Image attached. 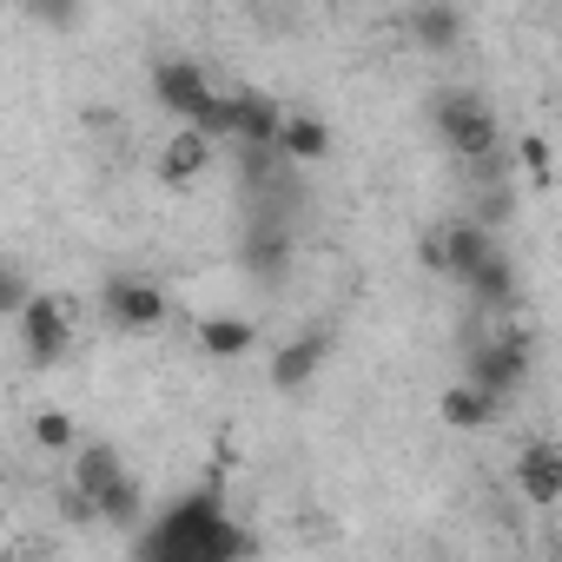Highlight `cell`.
I'll return each mask as SVG.
<instances>
[{"label":"cell","mask_w":562,"mask_h":562,"mask_svg":"<svg viewBox=\"0 0 562 562\" xmlns=\"http://www.w3.org/2000/svg\"><path fill=\"white\" fill-rule=\"evenodd\" d=\"M325 351H331L325 331H299L292 345H278V351H271V391H278V397H299V391L325 371Z\"/></svg>","instance_id":"cell-8"},{"label":"cell","mask_w":562,"mask_h":562,"mask_svg":"<svg viewBox=\"0 0 562 562\" xmlns=\"http://www.w3.org/2000/svg\"><path fill=\"white\" fill-rule=\"evenodd\" d=\"M516 159H522V172H536V179H549V139H516Z\"/></svg>","instance_id":"cell-18"},{"label":"cell","mask_w":562,"mask_h":562,"mask_svg":"<svg viewBox=\"0 0 562 562\" xmlns=\"http://www.w3.org/2000/svg\"><path fill=\"white\" fill-rule=\"evenodd\" d=\"M251 345H258V325H251V318H199V351H205V358L232 364V358H245Z\"/></svg>","instance_id":"cell-16"},{"label":"cell","mask_w":562,"mask_h":562,"mask_svg":"<svg viewBox=\"0 0 562 562\" xmlns=\"http://www.w3.org/2000/svg\"><path fill=\"white\" fill-rule=\"evenodd\" d=\"M74 483H80V490L93 496V509H100V503H106V496L126 483V463H120V450H113V443H80V450H74Z\"/></svg>","instance_id":"cell-12"},{"label":"cell","mask_w":562,"mask_h":562,"mask_svg":"<svg viewBox=\"0 0 562 562\" xmlns=\"http://www.w3.org/2000/svg\"><path fill=\"white\" fill-rule=\"evenodd\" d=\"M411 41H417L424 54H450V47L463 41V14L450 8V0H424V8L411 14Z\"/></svg>","instance_id":"cell-14"},{"label":"cell","mask_w":562,"mask_h":562,"mask_svg":"<svg viewBox=\"0 0 562 562\" xmlns=\"http://www.w3.org/2000/svg\"><path fill=\"white\" fill-rule=\"evenodd\" d=\"M27 299H34V292H27V278H21V271L8 265V285H0V305H8V312H21Z\"/></svg>","instance_id":"cell-20"},{"label":"cell","mask_w":562,"mask_h":562,"mask_svg":"<svg viewBox=\"0 0 562 562\" xmlns=\"http://www.w3.org/2000/svg\"><path fill=\"white\" fill-rule=\"evenodd\" d=\"M212 153H218V139L205 133V126H179L172 139H159V159H153V172H159V186H172V192H186L192 179H205L212 172Z\"/></svg>","instance_id":"cell-6"},{"label":"cell","mask_w":562,"mask_h":562,"mask_svg":"<svg viewBox=\"0 0 562 562\" xmlns=\"http://www.w3.org/2000/svg\"><path fill=\"white\" fill-rule=\"evenodd\" d=\"M503 404H509V397H496V391H483L476 378H463V384H450V391L437 397V417H443L450 430H490V424L503 417Z\"/></svg>","instance_id":"cell-9"},{"label":"cell","mask_w":562,"mask_h":562,"mask_svg":"<svg viewBox=\"0 0 562 562\" xmlns=\"http://www.w3.org/2000/svg\"><path fill=\"white\" fill-rule=\"evenodd\" d=\"M139 549H146V555H159V562H225V555H251V549H258V536L225 522L218 490H199V496L172 503V509L159 516V529H153V536H139Z\"/></svg>","instance_id":"cell-1"},{"label":"cell","mask_w":562,"mask_h":562,"mask_svg":"<svg viewBox=\"0 0 562 562\" xmlns=\"http://www.w3.org/2000/svg\"><path fill=\"white\" fill-rule=\"evenodd\" d=\"M529 358H536L529 331H503V338H490V345L470 351V378H476L483 391H496V397H516L522 378H529Z\"/></svg>","instance_id":"cell-5"},{"label":"cell","mask_w":562,"mask_h":562,"mask_svg":"<svg viewBox=\"0 0 562 562\" xmlns=\"http://www.w3.org/2000/svg\"><path fill=\"white\" fill-rule=\"evenodd\" d=\"M490 251H496V238H490L483 218H457V225H443V278H457V285H470L476 265H483Z\"/></svg>","instance_id":"cell-10"},{"label":"cell","mask_w":562,"mask_h":562,"mask_svg":"<svg viewBox=\"0 0 562 562\" xmlns=\"http://www.w3.org/2000/svg\"><path fill=\"white\" fill-rule=\"evenodd\" d=\"M205 93H212V80H205L192 60H159V67H153V100L172 106L179 120H192V113L205 106Z\"/></svg>","instance_id":"cell-11"},{"label":"cell","mask_w":562,"mask_h":562,"mask_svg":"<svg viewBox=\"0 0 562 562\" xmlns=\"http://www.w3.org/2000/svg\"><path fill=\"white\" fill-rule=\"evenodd\" d=\"M34 443H41L47 457H60V450H80V437H74V417H67V411H41V417H34Z\"/></svg>","instance_id":"cell-17"},{"label":"cell","mask_w":562,"mask_h":562,"mask_svg":"<svg viewBox=\"0 0 562 562\" xmlns=\"http://www.w3.org/2000/svg\"><path fill=\"white\" fill-rule=\"evenodd\" d=\"M516 490H522L536 509H555V503H562V443L529 437V443L516 450Z\"/></svg>","instance_id":"cell-7"},{"label":"cell","mask_w":562,"mask_h":562,"mask_svg":"<svg viewBox=\"0 0 562 562\" xmlns=\"http://www.w3.org/2000/svg\"><path fill=\"white\" fill-rule=\"evenodd\" d=\"M463 292H470L483 312H509V305H516V265H509V251H503V245L476 265V278H470Z\"/></svg>","instance_id":"cell-13"},{"label":"cell","mask_w":562,"mask_h":562,"mask_svg":"<svg viewBox=\"0 0 562 562\" xmlns=\"http://www.w3.org/2000/svg\"><path fill=\"white\" fill-rule=\"evenodd\" d=\"M100 312L120 331H159L166 312H172V299L153 285V278H106V285H100Z\"/></svg>","instance_id":"cell-4"},{"label":"cell","mask_w":562,"mask_h":562,"mask_svg":"<svg viewBox=\"0 0 562 562\" xmlns=\"http://www.w3.org/2000/svg\"><path fill=\"white\" fill-rule=\"evenodd\" d=\"M430 120H437V139L457 153V159H490L496 146H503V126H496V113H490V100L476 93V87H450V93H437V106H430Z\"/></svg>","instance_id":"cell-2"},{"label":"cell","mask_w":562,"mask_h":562,"mask_svg":"<svg viewBox=\"0 0 562 562\" xmlns=\"http://www.w3.org/2000/svg\"><path fill=\"white\" fill-rule=\"evenodd\" d=\"M278 153L299 159V166H318L331 153V126L318 113H285V126H278Z\"/></svg>","instance_id":"cell-15"},{"label":"cell","mask_w":562,"mask_h":562,"mask_svg":"<svg viewBox=\"0 0 562 562\" xmlns=\"http://www.w3.org/2000/svg\"><path fill=\"white\" fill-rule=\"evenodd\" d=\"M27 14L47 21V27H67L74 21V0H27Z\"/></svg>","instance_id":"cell-19"},{"label":"cell","mask_w":562,"mask_h":562,"mask_svg":"<svg viewBox=\"0 0 562 562\" xmlns=\"http://www.w3.org/2000/svg\"><path fill=\"white\" fill-rule=\"evenodd\" d=\"M14 325H21V351H27V364H34V371L60 364V358L74 351V318H67V305H60L54 292L27 299V305L14 312Z\"/></svg>","instance_id":"cell-3"}]
</instances>
